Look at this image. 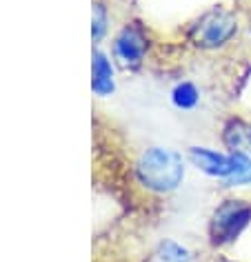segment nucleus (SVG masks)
<instances>
[{"label": "nucleus", "mask_w": 251, "mask_h": 262, "mask_svg": "<svg viewBox=\"0 0 251 262\" xmlns=\"http://www.w3.org/2000/svg\"><path fill=\"white\" fill-rule=\"evenodd\" d=\"M138 178L151 191H174L184 178V160L178 151L167 147L147 149L138 160Z\"/></svg>", "instance_id": "1"}, {"label": "nucleus", "mask_w": 251, "mask_h": 262, "mask_svg": "<svg viewBox=\"0 0 251 262\" xmlns=\"http://www.w3.org/2000/svg\"><path fill=\"white\" fill-rule=\"evenodd\" d=\"M238 31V18L231 11L224 9H214L207 16L200 18V23L194 29V40L200 47L214 49L222 47L224 42H229Z\"/></svg>", "instance_id": "2"}, {"label": "nucleus", "mask_w": 251, "mask_h": 262, "mask_svg": "<svg viewBox=\"0 0 251 262\" xmlns=\"http://www.w3.org/2000/svg\"><path fill=\"white\" fill-rule=\"evenodd\" d=\"M251 220V205L242 200H227L218 207L211 220V235L214 242H231L242 233V229Z\"/></svg>", "instance_id": "3"}, {"label": "nucleus", "mask_w": 251, "mask_h": 262, "mask_svg": "<svg viewBox=\"0 0 251 262\" xmlns=\"http://www.w3.org/2000/svg\"><path fill=\"white\" fill-rule=\"evenodd\" d=\"M189 160L194 162V167H198L200 171L214 178H231L234 173V156H224L218 154L214 149H204V147H191L189 149Z\"/></svg>", "instance_id": "4"}, {"label": "nucleus", "mask_w": 251, "mask_h": 262, "mask_svg": "<svg viewBox=\"0 0 251 262\" xmlns=\"http://www.w3.org/2000/svg\"><path fill=\"white\" fill-rule=\"evenodd\" d=\"M144 51H147V42L138 29H124L116 38V56L124 64H140Z\"/></svg>", "instance_id": "5"}, {"label": "nucleus", "mask_w": 251, "mask_h": 262, "mask_svg": "<svg viewBox=\"0 0 251 262\" xmlns=\"http://www.w3.org/2000/svg\"><path fill=\"white\" fill-rule=\"evenodd\" d=\"M91 87H94L98 96H109L114 91V71H111L107 56L100 54V51L94 54V80H91Z\"/></svg>", "instance_id": "6"}, {"label": "nucleus", "mask_w": 251, "mask_h": 262, "mask_svg": "<svg viewBox=\"0 0 251 262\" xmlns=\"http://www.w3.org/2000/svg\"><path fill=\"white\" fill-rule=\"evenodd\" d=\"M224 140L227 145L238 154H251V124L234 120L227 127V134H224Z\"/></svg>", "instance_id": "7"}, {"label": "nucleus", "mask_w": 251, "mask_h": 262, "mask_svg": "<svg viewBox=\"0 0 251 262\" xmlns=\"http://www.w3.org/2000/svg\"><path fill=\"white\" fill-rule=\"evenodd\" d=\"M198 100H200V94H198V89L191 82H180L171 91V102H174L178 109H194Z\"/></svg>", "instance_id": "8"}, {"label": "nucleus", "mask_w": 251, "mask_h": 262, "mask_svg": "<svg viewBox=\"0 0 251 262\" xmlns=\"http://www.w3.org/2000/svg\"><path fill=\"white\" fill-rule=\"evenodd\" d=\"M160 260L162 262H189L191 253L187 247L178 245L174 240H167L160 245Z\"/></svg>", "instance_id": "9"}, {"label": "nucleus", "mask_w": 251, "mask_h": 262, "mask_svg": "<svg viewBox=\"0 0 251 262\" xmlns=\"http://www.w3.org/2000/svg\"><path fill=\"white\" fill-rule=\"evenodd\" d=\"M104 27H107V16H104V9L100 5H96L94 7V27H91V34L98 40L102 34H104Z\"/></svg>", "instance_id": "10"}]
</instances>
